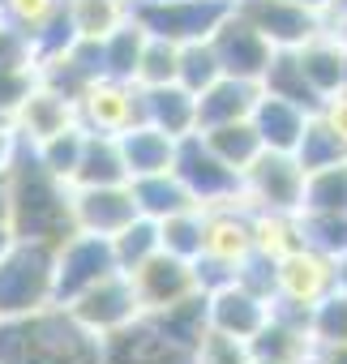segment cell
Returning <instances> with one entry per match:
<instances>
[{"label": "cell", "mask_w": 347, "mask_h": 364, "mask_svg": "<svg viewBox=\"0 0 347 364\" xmlns=\"http://www.w3.org/2000/svg\"><path fill=\"white\" fill-rule=\"evenodd\" d=\"M78 124L86 133H124L133 124H142V86L137 82H120V77H90L82 86V95L73 99Z\"/></svg>", "instance_id": "7"}, {"label": "cell", "mask_w": 347, "mask_h": 364, "mask_svg": "<svg viewBox=\"0 0 347 364\" xmlns=\"http://www.w3.org/2000/svg\"><path fill=\"white\" fill-rule=\"evenodd\" d=\"M103 338L82 330L60 304L0 317V364H99Z\"/></svg>", "instance_id": "2"}, {"label": "cell", "mask_w": 347, "mask_h": 364, "mask_svg": "<svg viewBox=\"0 0 347 364\" xmlns=\"http://www.w3.org/2000/svg\"><path fill=\"white\" fill-rule=\"evenodd\" d=\"M202 141L232 167V171H245L266 146L253 129V120H232V124H215V129H202Z\"/></svg>", "instance_id": "30"}, {"label": "cell", "mask_w": 347, "mask_h": 364, "mask_svg": "<svg viewBox=\"0 0 347 364\" xmlns=\"http://www.w3.org/2000/svg\"><path fill=\"white\" fill-rule=\"evenodd\" d=\"M159 249L193 262L202 253V206H189V210L159 219Z\"/></svg>", "instance_id": "36"}, {"label": "cell", "mask_w": 347, "mask_h": 364, "mask_svg": "<svg viewBox=\"0 0 347 364\" xmlns=\"http://www.w3.org/2000/svg\"><path fill=\"white\" fill-rule=\"evenodd\" d=\"M150 253H159V223L146 215H137L133 223H124L112 236V257H116V270H124V274L133 266H142Z\"/></svg>", "instance_id": "35"}, {"label": "cell", "mask_w": 347, "mask_h": 364, "mask_svg": "<svg viewBox=\"0 0 347 364\" xmlns=\"http://www.w3.org/2000/svg\"><path fill=\"white\" fill-rule=\"evenodd\" d=\"M103 43V77H120V82H133L137 73V60H142V48H146V31L124 18L112 35L99 39Z\"/></svg>", "instance_id": "31"}, {"label": "cell", "mask_w": 347, "mask_h": 364, "mask_svg": "<svg viewBox=\"0 0 347 364\" xmlns=\"http://www.w3.org/2000/svg\"><path fill=\"white\" fill-rule=\"evenodd\" d=\"M176 56H181V43L146 35V48H142L133 82L137 86H167V82H176Z\"/></svg>", "instance_id": "41"}, {"label": "cell", "mask_w": 347, "mask_h": 364, "mask_svg": "<svg viewBox=\"0 0 347 364\" xmlns=\"http://www.w3.org/2000/svg\"><path fill=\"white\" fill-rule=\"evenodd\" d=\"M317 120L347 146V90H334V95H326L321 99V107H317Z\"/></svg>", "instance_id": "46"}, {"label": "cell", "mask_w": 347, "mask_h": 364, "mask_svg": "<svg viewBox=\"0 0 347 364\" xmlns=\"http://www.w3.org/2000/svg\"><path fill=\"white\" fill-rule=\"evenodd\" d=\"M206 291L198 287V291H189L185 300H176V304H167V309H159V313H142L167 343H176V347H185V351H193L198 355V347H202V338L210 334V309H206Z\"/></svg>", "instance_id": "22"}, {"label": "cell", "mask_w": 347, "mask_h": 364, "mask_svg": "<svg viewBox=\"0 0 347 364\" xmlns=\"http://www.w3.org/2000/svg\"><path fill=\"white\" fill-rule=\"evenodd\" d=\"M69 124H78L73 99H65L60 90H52V86H43V82H35L31 95H26V99L18 103V112H14V133H18L22 141H31V146H39L43 137H52V133H60V129H69Z\"/></svg>", "instance_id": "19"}, {"label": "cell", "mask_w": 347, "mask_h": 364, "mask_svg": "<svg viewBox=\"0 0 347 364\" xmlns=\"http://www.w3.org/2000/svg\"><path fill=\"white\" fill-rule=\"evenodd\" d=\"M0 219H9V167H0Z\"/></svg>", "instance_id": "49"}, {"label": "cell", "mask_w": 347, "mask_h": 364, "mask_svg": "<svg viewBox=\"0 0 347 364\" xmlns=\"http://www.w3.org/2000/svg\"><path fill=\"white\" fill-rule=\"evenodd\" d=\"M228 9L232 0H133L129 18L154 39L193 43V39H210V31L228 18Z\"/></svg>", "instance_id": "4"}, {"label": "cell", "mask_w": 347, "mask_h": 364, "mask_svg": "<svg viewBox=\"0 0 347 364\" xmlns=\"http://www.w3.org/2000/svg\"><path fill=\"white\" fill-rule=\"evenodd\" d=\"M65 5V0H0V18L14 22L18 31H26L31 39L52 22V14Z\"/></svg>", "instance_id": "42"}, {"label": "cell", "mask_w": 347, "mask_h": 364, "mask_svg": "<svg viewBox=\"0 0 347 364\" xmlns=\"http://www.w3.org/2000/svg\"><path fill=\"white\" fill-rule=\"evenodd\" d=\"M232 14H240L270 48H300L304 39L326 31V14L292 0H232Z\"/></svg>", "instance_id": "11"}, {"label": "cell", "mask_w": 347, "mask_h": 364, "mask_svg": "<svg viewBox=\"0 0 347 364\" xmlns=\"http://www.w3.org/2000/svg\"><path fill=\"white\" fill-rule=\"evenodd\" d=\"M9 228L18 240H48V245H60L78 232L69 185L39 163L35 146L22 137L9 159Z\"/></svg>", "instance_id": "1"}, {"label": "cell", "mask_w": 347, "mask_h": 364, "mask_svg": "<svg viewBox=\"0 0 347 364\" xmlns=\"http://www.w3.org/2000/svg\"><path fill=\"white\" fill-rule=\"evenodd\" d=\"M82 330H90L95 338H103V334H112V330H120V326H129L133 317H142V309H137V296H133V283H129V274L124 270H116V274H107V279H99L95 287H86V291H78L69 304H60Z\"/></svg>", "instance_id": "10"}, {"label": "cell", "mask_w": 347, "mask_h": 364, "mask_svg": "<svg viewBox=\"0 0 347 364\" xmlns=\"http://www.w3.org/2000/svg\"><path fill=\"white\" fill-rule=\"evenodd\" d=\"M65 14L78 39H103L129 18V5L124 0H65Z\"/></svg>", "instance_id": "32"}, {"label": "cell", "mask_w": 347, "mask_h": 364, "mask_svg": "<svg viewBox=\"0 0 347 364\" xmlns=\"http://www.w3.org/2000/svg\"><path fill=\"white\" fill-rule=\"evenodd\" d=\"M253 253V240H249V206L245 202H223V206H206L202 210V253L193 262H210V266H223L232 270L236 279V266Z\"/></svg>", "instance_id": "13"}, {"label": "cell", "mask_w": 347, "mask_h": 364, "mask_svg": "<svg viewBox=\"0 0 347 364\" xmlns=\"http://www.w3.org/2000/svg\"><path fill=\"white\" fill-rule=\"evenodd\" d=\"M69 206H73V228L90 232V236H116L124 223L137 219L129 180L124 185H95V189H69Z\"/></svg>", "instance_id": "17"}, {"label": "cell", "mask_w": 347, "mask_h": 364, "mask_svg": "<svg viewBox=\"0 0 347 364\" xmlns=\"http://www.w3.org/2000/svg\"><path fill=\"white\" fill-rule=\"evenodd\" d=\"M14 150H18V133H14V124H0V167H9Z\"/></svg>", "instance_id": "47"}, {"label": "cell", "mask_w": 347, "mask_h": 364, "mask_svg": "<svg viewBox=\"0 0 347 364\" xmlns=\"http://www.w3.org/2000/svg\"><path fill=\"white\" fill-rule=\"evenodd\" d=\"M253 364H262V360H253Z\"/></svg>", "instance_id": "55"}, {"label": "cell", "mask_w": 347, "mask_h": 364, "mask_svg": "<svg viewBox=\"0 0 347 364\" xmlns=\"http://www.w3.org/2000/svg\"><path fill=\"white\" fill-rule=\"evenodd\" d=\"M249 120H253V129H257V137H262L266 150H283V154H292L296 141H300V133H304V124H309V112H300V107L287 103V99L262 95Z\"/></svg>", "instance_id": "25"}, {"label": "cell", "mask_w": 347, "mask_h": 364, "mask_svg": "<svg viewBox=\"0 0 347 364\" xmlns=\"http://www.w3.org/2000/svg\"><path fill=\"white\" fill-rule=\"evenodd\" d=\"M300 236L304 245L330 253V257H343L347 253V215H334V210H300Z\"/></svg>", "instance_id": "39"}, {"label": "cell", "mask_w": 347, "mask_h": 364, "mask_svg": "<svg viewBox=\"0 0 347 364\" xmlns=\"http://www.w3.org/2000/svg\"><path fill=\"white\" fill-rule=\"evenodd\" d=\"M82 141H86V129H82V124H69V129L43 137V141L35 146V154H39V163H43L56 180H65V185H69V176H73V167H78V159H82Z\"/></svg>", "instance_id": "38"}, {"label": "cell", "mask_w": 347, "mask_h": 364, "mask_svg": "<svg viewBox=\"0 0 347 364\" xmlns=\"http://www.w3.org/2000/svg\"><path fill=\"white\" fill-rule=\"evenodd\" d=\"M198 364H253V360H249V347L240 338H228V334L210 330L198 347Z\"/></svg>", "instance_id": "44"}, {"label": "cell", "mask_w": 347, "mask_h": 364, "mask_svg": "<svg viewBox=\"0 0 347 364\" xmlns=\"http://www.w3.org/2000/svg\"><path fill=\"white\" fill-rule=\"evenodd\" d=\"M262 95H274V99H287V103H296L300 112H317L321 107V95L309 86V77L300 73V65H296V52L292 48H274V56H270V65H266V73H262Z\"/></svg>", "instance_id": "29"}, {"label": "cell", "mask_w": 347, "mask_h": 364, "mask_svg": "<svg viewBox=\"0 0 347 364\" xmlns=\"http://www.w3.org/2000/svg\"><path fill=\"white\" fill-rule=\"evenodd\" d=\"M338 90H347V56H343V86Z\"/></svg>", "instance_id": "53"}, {"label": "cell", "mask_w": 347, "mask_h": 364, "mask_svg": "<svg viewBox=\"0 0 347 364\" xmlns=\"http://www.w3.org/2000/svg\"><path fill=\"white\" fill-rule=\"evenodd\" d=\"M210 48H215V56H219V69H223L228 77H245V82H262V73H266V65H270V56H274V48H270L240 14H232V9H228V18L210 31Z\"/></svg>", "instance_id": "16"}, {"label": "cell", "mask_w": 347, "mask_h": 364, "mask_svg": "<svg viewBox=\"0 0 347 364\" xmlns=\"http://www.w3.org/2000/svg\"><path fill=\"white\" fill-rule=\"evenodd\" d=\"M99 364H198V355L167 343L146 317H133L129 326L103 334Z\"/></svg>", "instance_id": "15"}, {"label": "cell", "mask_w": 347, "mask_h": 364, "mask_svg": "<svg viewBox=\"0 0 347 364\" xmlns=\"http://www.w3.org/2000/svg\"><path fill=\"white\" fill-rule=\"evenodd\" d=\"M18 236H14V228H9V219H0V253H5L9 245H14Z\"/></svg>", "instance_id": "51"}, {"label": "cell", "mask_w": 347, "mask_h": 364, "mask_svg": "<svg viewBox=\"0 0 347 364\" xmlns=\"http://www.w3.org/2000/svg\"><path fill=\"white\" fill-rule=\"evenodd\" d=\"M313 364H347V347H317Z\"/></svg>", "instance_id": "48"}, {"label": "cell", "mask_w": 347, "mask_h": 364, "mask_svg": "<svg viewBox=\"0 0 347 364\" xmlns=\"http://www.w3.org/2000/svg\"><path fill=\"white\" fill-rule=\"evenodd\" d=\"M300 210L347 215V159L330 163V167H317V171L304 176V202H300Z\"/></svg>", "instance_id": "33"}, {"label": "cell", "mask_w": 347, "mask_h": 364, "mask_svg": "<svg viewBox=\"0 0 347 364\" xmlns=\"http://www.w3.org/2000/svg\"><path fill=\"white\" fill-rule=\"evenodd\" d=\"M262 99V86L257 82H245V77H219L210 82L202 95H198V133L202 129H215V124H232V120H249L253 107Z\"/></svg>", "instance_id": "21"}, {"label": "cell", "mask_w": 347, "mask_h": 364, "mask_svg": "<svg viewBox=\"0 0 347 364\" xmlns=\"http://www.w3.org/2000/svg\"><path fill=\"white\" fill-rule=\"evenodd\" d=\"M129 193H133V206H137V215H146V219H167V215H176V210H189V206H198L193 198H189V189L176 180V171H150V176H133L129 180Z\"/></svg>", "instance_id": "26"}, {"label": "cell", "mask_w": 347, "mask_h": 364, "mask_svg": "<svg viewBox=\"0 0 347 364\" xmlns=\"http://www.w3.org/2000/svg\"><path fill=\"white\" fill-rule=\"evenodd\" d=\"M120 141V159H124V171L129 180L133 176H150V171H167L171 167V154H176V141H171L167 133H159L154 124H133L124 133H116Z\"/></svg>", "instance_id": "27"}, {"label": "cell", "mask_w": 347, "mask_h": 364, "mask_svg": "<svg viewBox=\"0 0 347 364\" xmlns=\"http://www.w3.org/2000/svg\"><path fill=\"white\" fill-rule=\"evenodd\" d=\"M142 120L154 124L159 133H167L171 141H181V137L198 133V95H189L176 82L142 86Z\"/></svg>", "instance_id": "20"}, {"label": "cell", "mask_w": 347, "mask_h": 364, "mask_svg": "<svg viewBox=\"0 0 347 364\" xmlns=\"http://www.w3.org/2000/svg\"><path fill=\"white\" fill-rule=\"evenodd\" d=\"M296 52V65H300V73L309 77V86L326 99V95H334L338 86H343V56H347V48L330 35V31H321V35H313V39H304L300 48H292Z\"/></svg>", "instance_id": "28"}, {"label": "cell", "mask_w": 347, "mask_h": 364, "mask_svg": "<svg viewBox=\"0 0 347 364\" xmlns=\"http://www.w3.org/2000/svg\"><path fill=\"white\" fill-rule=\"evenodd\" d=\"M116 274V257H112V240L107 236H90V232H73L69 240L56 245V274H52V304H69L78 291L95 287L99 279Z\"/></svg>", "instance_id": "8"}, {"label": "cell", "mask_w": 347, "mask_h": 364, "mask_svg": "<svg viewBox=\"0 0 347 364\" xmlns=\"http://www.w3.org/2000/svg\"><path fill=\"white\" fill-rule=\"evenodd\" d=\"M309 334L317 347H347V296L330 291L309 309Z\"/></svg>", "instance_id": "40"}, {"label": "cell", "mask_w": 347, "mask_h": 364, "mask_svg": "<svg viewBox=\"0 0 347 364\" xmlns=\"http://www.w3.org/2000/svg\"><path fill=\"white\" fill-rule=\"evenodd\" d=\"M330 291H334V257L330 253H321L313 245H300L296 253L274 262V304L309 313Z\"/></svg>", "instance_id": "9"}, {"label": "cell", "mask_w": 347, "mask_h": 364, "mask_svg": "<svg viewBox=\"0 0 347 364\" xmlns=\"http://www.w3.org/2000/svg\"><path fill=\"white\" fill-rule=\"evenodd\" d=\"M334 291H343V296H347V253H343V257H334Z\"/></svg>", "instance_id": "50"}, {"label": "cell", "mask_w": 347, "mask_h": 364, "mask_svg": "<svg viewBox=\"0 0 347 364\" xmlns=\"http://www.w3.org/2000/svg\"><path fill=\"white\" fill-rule=\"evenodd\" d=\"M129 171L120 159V141L112 133H86L82 159L69 176V189H95V185H124Z\"/></svg>", "instance_id": "23"}, {"label": "cell", "mask_w": 347, "mask_h": 364, "mask_svg": "<svg viewBox=\"0 0 347 364\" xmlns=\"http://www.w3.org/2000/svg\"><path fill=\"white\" fill-rule=\"evenodd\" d=\"M124 5H133V0H124Z\"/></svg>", "instance_id": "54"}, {"label": "cell", "mask_w": 347, "mask_h": 364, "mask_svg": "<svg viewBox=\"0 0 347 364\" xmlns=\"http://www.w3.org/2000/svg\"><path fill=\"white\" fill-rule=\"evenodd\" d=\"M249 240H253V257L274 266V262H283L287 253H296L304 245L300 215H292V210H249Z\"/></svg>", "instance_id": "24"}, {"label": "cell", "mask_w": 347, "mask_h": 364, "mask_svg": "<svg viewBox=\"0 0 347 364\" xmlns=\"http://www.w3.org/2000/svg\"><path fill=\"white\" fill-rule=\"evenodd\" d=\"M249 347V360H262V364H313V334H309V313H296V309H283L274 304L266 326L245 343Z\"/></svg>", "instance_id": "14"}, {"label": "cell", "mask_w": 347, "mask_h": 364, "mask_svg": "<svg viewBox=\"0 0 347 364\" xmlns=\"http://www.w3.org/2000/svg\"><path fill=\"white\" fill-rule=\"evenodd\" d=\"M56 245L14 240L0 253V317H26L52 304Z\"/></svg>", "instance_id": "3"}, {"label": "cell", "mask_w": 347, "mask_h": 364, "mask_svg": "<svg viewBox=\"0 0 347 364\" xmlns=\"http://www.w3.org/2000/svg\"><path fill=\"white\" fill-rule=\"evenodd\" d=\"M292 5H304V9H317V14H326V9H330V0H292Z\"/></svg>", "instance_id": "52"}, {"label": "cell", "mask_w": 347, "mask_h": 364, "mask_svg": "<svg viewBox=\"0 0 347 364\" xmlns=\"http://www.w3.org/2000/svg\"><path fill=\"white\" fill-rule=\"evenodd\" d=\"M171 171L189 189V198L206 210V206H223V202H245L240 198V171H232L206 141L202 133H189L176 141L171 154Z\"/></svg>", "instance_id": "5"}, {"label": "cell", "mask_w": 347, "mask_h": 364, "mask_svg": "<svg viewBox=\"0 0 347 364\" xmlns=\"http://www.w3.org/2000/svg\"><path fill=\"white\" fill-rule=\"evenodd\" d=\"M35 82H39L35 69H5V65H0V116H9V120H14L18 103L31 95Z\"/></svg>", "instance_id": "45"}, {"label": "cell", "mask_w": 347, "mask_h": 364, "mask_svg": "<svg viewBox=\"0 0 347 364\" xmlns=\"http://www.w3.org/2000/svg\"><path fill=\"white\" fill-rule=\"evenodd\" d=\"M210 300H206V309H210V330L215 334H228V338H240V343H249L262 326H266V317H270V300H262V296H253L249 287H240L236 279L232 283H223V287H215V291H206Z\"/></svg>", "instance_id": "18"}, {"label": "cell", "mask_w": 347, "mask_h": 364, "mask_svg": "<svg viewBox=\"0 0 347 364\" xmlns=\"http://www.w3.org/2000/svg\"><path fill=\"white\" fill-rule=\"evenodd\" d=\"M129 283H133V296H137V309L142 313H159L167 304L185 300L189 291H198V274H193V262L176 257V253H150L142 266L129 270Z\"/></svg>", "instance_id": "12"}, {"label": "cell", "mask_w": 347, "mask_h": 364, "mask_svg": "<svg viewBox=\"0 0 347 364\" xmlns=\"http://www.w3.org/2000/svg\"><path fill=\"white\" fill-rule=\"evenodd\" d=\"M0 65L5 69H35L39 56H35V39L26 31H18L14 22L0 18Z\"/></svg>", "instance_id": "43"}, {"label": "cell", "mask_w": 347, "mask_h": 364, "mask_svg": "<svg viewBox=\"0 0 347 364\" xmlns=\"http://www.w3.org/2000/svg\"><path fill=\"white\" fill-rule=\"evenodd\" d=\"M296 163L304 167V176L309 171H317V167H330V163H343L347 159V146L317 120V112L309 116V124H304V133H300V141H296Z\"/></svg>", "instance_id": "37"}, {"label": "cell", "mask_w": 347, "mask_h": 364, "mask_svg": "<svg viewBox=\"0 0 347 364\" xmlns=\"http://www.w3.org/2000/svg\"><path fill=\"white\" fill-rule=\"evenodd\" d=\"M240 198H245L249 210H292V215H300V202H304V167L296 163V154L262 150L240 171Z\"/></svg>", "instance_id": "6"}, {"label": "cell", "mask_w": 347, "mask_h": 364, "mask_svg": "<svg viewBox=\"0 0 347 364\" xmlns=\"http://www.w3.org/2000/svg\"><path fill=\"white\" fill-rule=\"evenodd\" d=\"M223 69H219V56L210 48V39H193V43H181V56H176V86H185L189 95H202L210 82H219Z\"/></svg>", "instance_id": "34"}]
</instances>
